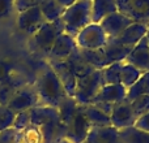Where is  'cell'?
<instances>
[{
    "instance_id": "cell-35",
    "label": "cell",
    "mask_w": 149,
    "mask_h": 143,
    "mask_svg": "<svg viewBox=\"0 0 149 143\" xmlns=\"http://www.w3.org/2000/svg\"><path fill=\"white\" fill-rule=\"evenodd\" d=\"M16 134L17 131L13 128L0 131V143H16Z\"/></svg>"
},
{
    "instance_id": "cell-26",
    "label": "cell",
    "mask_w": 149,
    "mask_h": 143,
    "mask_svg": "<svg viewBox=\"0 0 149 143\" xmlns=\"http://www.w3.org/2000/svg\"><path fill=\"white\" fill-rule=\"evenodd\" d=\"M119 138L122 143H149V133L131 126L119 130Z\"/></svg>"
},
{
    "instance_id": "cell-14",
    "label": "cell",
    "mask_w": 149,
    "mask_h": 143,
    "mask_svg": "<svg viewBox=\"0 0 149 143\" xmlns=\"http://www.w3.org/2000/svg\"><path fill=\"white\" fill-rule=\"evenodd\" d=\"M126 63L134 65L141 73L149 72V43L147 35L131 50L126 59Z\"/></svg>"
},
{
    "instance_id": "cell-13",
    "label": "cell",
    "mask_w": 149,
    "mask_h": 143,
    "mask_svg": "<svg viewBox=\"0 0 149 143\" xmlns=\"http://www.w3.org/2000/svg\"><path fill=\"white\" fill-rule=\"evenodd\" d=\"M47 63L52 68V70L55 72L59 81L62 82L67 95L68 96H73L77 85V77L74 76L73 70L67 64V61H47Z\"/></svg>"
},
{
    "instance_id": "cell-30",
    "label": "cell",
    "mask_w": 149,
    "mask_h": 143,
    "mask_svg": "<svg viewBox=\"0 0 149 143\" xmlns=\"http://www.w3.org/2000/svg\"><path fill=\"white\" fill-rule=\"evenodd\" d=\"M123 63H113V64L101 69L103 85H119L120 83V68Z\"/></svg>"
},
{
    "instance_id": "cell-21",
    "label": "cell",
    "mask_w": 149,
    "mask_h": 143,
    "mask_svg": "<svg viewBox=\"0 0 149 143\" xmlns=\"http://www.w3.org/2000/svg\"><path fill=\"white\" fill-rule=\"evenodd\" d=\"M118 12L115 0H92V22L100 23L111 13Z\"/></svg>"
},
{
    "instance_id": "cell-18",
    "label": "cell",
    "mask_w": 149,
    "mask_h": 143,
    "mask_svg": "<svg viewBox=\"0 0 149 143\" xmlns=\"http://www.w3.org/2000/svg\"><path fill=\"white\" fill-rule=\"evenodd\" d=\"M24 85H26V81L15 72H12L8 77L0 81V105H7L13 94Z\"/></svg>"
},
{
    "instance_id": "cell-9",
    "label": "cell",
    "mask_w": 149,
    "mask_h": 143,
    "mask_svg": "<svg viewBox=\"0 0 149 143\" xmlns=\"http://www.w3.org/2000/svg\"><path fill=\"white\" fill-rule=\"evenodd\" d=\"M110 120H111V126H114L118 130L135 126L137 116L135 115L134 109H132L131 102H128L126 99L114 104L113 112L110 115Z\"/></svg>"
},
{
    "instance_id": "cell-7",
    "label": "cell",
    "mask_w": 149,
    "mask_h": 143,
    "mask_svg": "<svg viewBox=\"0 0 149 143\" xmlns=\"http://www.w3.org/2000/svg\"><path fill=\"white\" fill-rule=\"evenodd\" d=\"M118 12L130 17L134 22L149 26V0H115Z\"/></svg>"
},
{
    "instance_id": "cell-28",
    "label": "cell",
    "mask_w": 149,
    "mask_h": 143,
    "mask_svg": "<svg viewBox=\"0 0 149 143\" xmlns=\"http://www.w3.org/2000/svg\"><path fill=\"white\" fill-rule=\"evenodd\" d=\"M143 95H149V72L143 73L140 78L132 85L130 89H127V100L132 102L134 99Z\"/></svg>"
},
{
    "instance_id": "cell-10",
    "label": "cell",
    "mask_w": 149,
    "mask_h": 143,
    "mask_svg": "<svg viewBox=\"0 0 149 143\" xmlns=\"http://www.w3.org/2000/svg\"><path fill=\"white\" fill-rule=\"evenodd\" d=\"M76 48L77 44L74 36L67 33L60 34L47 56V61H65Z\"/></svg>"
},
{
    "instance_id": "cell-38",
    "label": "cell",
    "mask_w": 149,
    "mask_h": 143,
    "mask_svg": "<svg viewBox=\"0 0 149 143\" xmlns=\"http://www.w3.org/2000/svg\"><path fill=\"white\" fill-rule=\"evenodd\" d=\"M12 68H13V65L10 64V61H8V60H0V81H3L5 77H8L13 72Z\"/></svg>"
},
{
    "instance_id": "cell-29",
    "label": "cell",
    "mask_w": 149,
    "mask_h": 143,
    "mask_svg": "<svg viewBox=\"0 0 149 143\" xmlns=\"http://www.w3.org/2000/svg\"><path fill=\"white\" fill-rule=\"evenodd\" d=\"M141 74L143 73L137 68L124 61L120 68V85H123L126 89H130L140 78Z\"/></svg>"
},
{
    "instance_id": "cell-42",
    "label": "cell",
    "mask_w": 149,
    "mask_h": 143,
    "mask_svg": "<svg viewBox=\"0 0 149 143\" xmlns=\"http://www.w3.org/2000/svg\"><path fill=\"white\" fill-rule=\"evenodd\" d=\"M147 39H148V43H149V29H148V33H147Z\"/></svg>"
},
{
    "instance_id": "cell-34",
    "label": "cell",
    "mask_w": 149,
    "mask_h": 143,
    "mask_svg": "<svg viewBox=\"0 0 149 143\" xmlns=\"http://www.w3.org/2000/svg\"><path fill=\"white\" fill-rule=\"evenodd\" d=\"M43 0H13V5H15V9L20 13L24 12V10L30 9V8L39 7V4Z\"/></svg>"
},
{
    "instance_id": "cell-19",
    "label": "cell",
    "mask_w": 149,
    "mask_h": 143,
    "mask_svg": "<svg viewBox=\"0 0 149 143\" xmlns=\"http://www.w3.org/2000/svg\"><path fill=\"white\" fill-rule=\"evenodd\" d=\"M102 50L107 65L113 64V63H124L128 54L131 52V50L126 48L123 44L119 43L116 38H107V42Z\"/></svg>"
},
{
    "instance_id": "cell-23",
    "label": "cell",
    "mask_w": 149,
    "mask_h": 143,
    "mask_svg": "<svg viewBox=\"0 0 149 143\" xmlns=\"http://www.w3.org/2000/svg\"><path fill=\"white\" fill-rule=\"evenodd\" d=\"M65 61H67V64L71 67V69L73 70L74 76H76L77 78H79V77H84V76H86V74H90L95 70V69H93V68L86 63V60L82 57L79 47L74 50L72 52V55H71Z\"/></svg>"
},
{
    "instance_id": "cell-36",
    "label": "cell",
    "mask_w": 149,
    "mask_h": 143,
    "mask_svg": "<svg viewBox=\"0 0 149 143\" xmlns=\"http://www.w3.org/2000/svg\"><path fill=\"white\" fill-rule=\"evenodd\" d=\"M13 8V0H0V18H5L12 13Z\"/></svg>"
},
{
    "instance_id": "cell-3",
    "label": "cell",
    "mask_w": 149,
    "mask_h": 143,
    "mask_svg": "<svg viewBox=\"0 0 149 143\" xmlns=\"http://www.w3.org/2000/svg\"><path fill=\"white\" fill-rule=\"evenodd\" d=\"M63 33H64V23L62 18L54 22H45L39 28V30L31 35L30 44L37 52L42 54L47 59L56 38Z\"/></svg>"
},
{
    "instance_id": "cell-33",
    "label": "cell",
    "mask_w": 149,
    "mask_h": 143,
    "mask_svg": "<svg viewBox=\"0 0 149 143\" xmlns=\"http://www.w3.org/2000/svg\"><path fill=\"white\" fill-rule=\"evenodd\" d=\"M30 125H31V121H30V109H29V111H25V112H21L16 115L15 122H13L12 128L16 131H22L26 128H29Z\"/></svg>"
},
{
    "instance_id": "cell-17",
    "label": "cell",
    "mask_w": 149,
    "mask_h": 143,
    "mask_svg": "<svg viewBox=\"0 0 149 143\" xmlns=\"http://www.w3.org/2000/svg\"><path fill=\"white\" fill-rule=\"evenodd\" d=\"M85 143H122L119 130L114 126H95L88 134Z\"/></svg>"
},
{
    "instance_id": "cell-24",
    "label": "cell",
    "mask_w": 149,
    "mask_h": 143,
    "mask_svg": "<svg viewBox=\"0 0 149 143\" xmlns=\"http://www.w3.org/2000/svg\"><path fill=\"white\" fill-rule=\"evenodd\" d=\"M81 107H82V112H84L85 117L89 121L92 128H95V126H111L110 116L101 112V111L98 109V108H95L93 104L81 105Z\"/></svg>"
},
{
    "instance_id": "cell-4",
    "label": "cell",
    "mask_w": 149,
    "mask_h": 143,
    "mask_svg": "<svg viewBox=\"0 0 149 143\" xmlns=\"http://www.w3.org/2000/svg\"><path fill=\"white\" fill-rule=\"evenodd\" d=\"M103 86L102 73L101 70H94L93 73L77 78L76 90H74V100L80 105L90 104L92 100L97 96L100 90Z\"/></svg>"
},
{
    "instance_id": "cell-41",
    "label": "cell",
    "mask_w": 149,
    "mask_h": 143,
    "mask_svg": "<svg viewBox=\"0 0 149 143\" xmlns=\"http://www.w3.org/2000/svg\"><path fill=\"white\" fill-rule=\"evenodd\" d=\"M59 143H71V142L68 141V139H65V138H64V139H62V141H60Z\"/></svg>"
},
{
    "instance_id": "cell-43",
    "label": "cell",
    "mask_w": 149,
    "mask_h": 143,
    "mask_svg": "<svg viewBox=\"0 0 149 143\" xmlns=\"http://www.w3.org/2000/svg\"><path fill=\"white\" fill-rule=\"evenodd\" d=\"M84 143H85V142H84Z\"/></svg>"
},
{
    "instance_id": "cell-25",
    "label": "cell",
    "mask_w": 149,
    "mask_h": 143,
    "mask_svg": "<svg viewBox=\"0 0 149 143\" xmlns=\"http://www.w3.org/2000/svg\"><path fill=\"white\" fill-rule=\"evenodd\" d=\"M39 9H41L46 22H54V21L62 18L65 8L62 7L56 0H43L39 4Z\"/></svg>"
},
{
    "instance_id": "cell-22",
    "label": "cell",
    "mask_w": 149,
    "mask_h": 143,
    "mask_svg": "<svg viewBox=\"0 0 149 143\" xmlns=\"http://www.w3.org/2000/svg\"><path fill=\"white\" fill-rule=\"evenodd\" d=\"M77 108H79V104L74 100L73 96H65L64 99L60 102V104L58 105V111H59V120L60 124L65 128L67 130V126L71 124L73 116L76 115Z\"/></svg>"
},
{
    "instance_id": "cell-12",
    "label": "cell",
    "mask_w": 149,
    "mask_h": 143,
    "mask_svg": "<svg viewBox=\"0 0 149 143\" xmlns=\"http://www.w3.org/2000/svg\"><path fill=\"white\" fill-rule=\"evenodd\" d=\"M132 23H134V21L130 17L124 16L123 13H120V12H115V13H111L107 17L103 18L100 22V25L109 38H118Z\"/></svg>"
},
{
    "instance_id": "cell-32",
    "label": "cell",
    "mask_w": 149,
    "mask_h": 143,
    "mask_svg": "<svg viewBox=\"0 0 149 143\" xmlns=\"http://www.w3.org/2000/svg\"><path fill=\"white\" fill-rule=\"evenodd\" d=\"M131 107L134 109L135 115L137 116V118L140 116L145 115L147 112H149V95H143V96L134 99L131 102Z\"/></svg>"
},
{
    "instance_id": "cell-2",
    "label": "cell",
    "mask_w": 149,
    "mask_h": 143,
    "mask_svg": "<svg viewBox=\"0 0 149 143\" xmlns=\"http://www.w3.org/2000/svg\"><path fill=\"white\" fill-rule=\"evenodd\" d=\"M64 33L76 36L80 31L92 23V0H79L65 8L62 16Z\"/></svg>"
},
{
    "instance_id": "cell-31",
    "label": "cell",
    "mask_w": 149,
    "mask_h": 143,
    "mask_svg": "<svg viewBox=\"0 0 149 143\" xmlns=\"http://www.w3.org/2000/svg\"><path fill=\"white\" fill-rule=\"evenodd\" d=\"M16 118V113L10 111L7 105H0V131L12 128Z\"/></svg>"
},
{
    "instance_id": "cell-1",
    "label": "cell",
    "mask_w": 149,
    "mask_h": 143,
    "mask_svg": "<svg viewBox=\"0 0 149 143\" xmlns=\"http://www.w3.org/2000/svg\"><path fill=\"white\" fill-rule=\"evenodd\" d=\"M36 92L38 95L39 105H47V107L58 108L63 99L67 96L62 82L56 77L55 72L47 63L36 78L33 83Z\"/></svg>"
},
{
    "instance_id": "cell-8",
    "label": "cell",
    "mask_w": 149,
    "mask_h": 143,
    "mask_svg": "<svg viewBox=\"0 0 149 143\" xmlns=\"http://www.w3.org/2000/svg\"><path fill=\"white\" fill-rule=\"evenodd\" d=\"M90 129H92V126L82 112V107L79 104L76 115L73 116L71 124L67 126L65 139H68L71 143H84L86 141Z\"/></svg>"
},
{
    "instance_id": "cell-39",
    "label": "cell",
    "mask_w": 149,
    "mask_h": 143,
    "mask_svg": "<svg viewBox=\"0 0 149 143\" xmlns=\"http://www.w3.org/2000/svg\"><path fill=\"white\" fill-rule=\"evenodd\" d=\"M93 105H94L95 108H98L101 112H103L105 115H107V116L111 115L113 108H114V104L107 103V102H97V103H93Z\"/></svg>"
},
{
    "instance_id": "cell-16",
    "label": "cell",
    "mask_w": 149,
    "mask_h": 143,
    "mask_svg": "<svg viewBox=\"0 0 149 143\" xmlns=\"http://www.w3.org/2000/svg\"><path fill=\"white\" fill-rule=\"evenodd\" d=\"M127 99V89L123 85H103L102 89L97 94V96L92 100L90 104L97 102H107L111 104L122 102Z\"/></svg>"
},
{
    "instance_id": "cell-37",
    "label": "cell",
    "mask_w": 149,
    "mask_h": 143,
    "mask_svg": "<svg viewBox=\"0 0 149 143\" xmlns=\"http://www.w3.org/2000/svg\"><path fill=\"white\" fill-rule=\"evenodd\" d=\"M135 128L149 133V112H147L145 115L140 116V117L137 118L136 122H135Z\"/></svg>"
},
{
    "instance_id": "cell-15",
    "label": "cell",
    "mask_w": 149,
    "mask_h": 143,
    "mask_svg": "<svg viewBox=\"0 0 149 143\" xmlns=\"http://www.w3.org/2000/svg\"><path fill=\"white\" fill-rule=\"evenodd\" d=\"M149 26L145 23L140 22H134L132 25H130L120 35L118 36V42L120 44H123L126 48L132 50L148 33Z\"/></svg>"
},
{
    "instance_id": "cell-40",
    "label": "cell",
    "mask_w": 149,
    "mask_h": 143,
    "mask_svg": "<svg viewBox=\"0 0 149 143\" xmlns=\"http://www.w3.org/2000/svg\"><path fill=\"white\" fill-rule=\"evenodd\" d=\"M58 3H59L62 7H64V8H68V7H71L72 4H74L76 1H79V0H56Z\"/></svg>"
},
{
    "instance_id": "cell-27",
    "label": "cell",
    "mask_w": 149,
    "mask_h": 143,
    "mask_svg": "<svg viewBox=\"0 0 149 143\" xmlns=\"http://www.w3.org/2000/svg\"><path fill=\"white\" fill-rule=\"evenodd\" d=\"M81 52L82 57L86 60V63L95 70H101L105 67H107L106 63V57L103 54V50H84V48H79Z\"/></svg>"
},
{
    "instance_id": "cell-6",
    "label": "cell",
    "mask_w": 149,
    "mask_h": 143,
    "mask_svg": "<svg viewBox=\"0 0 149 143\" xmlns=\"http://www.w3.org/2000/svg\"><path fill=\"white\" fill-rule=\"evenodd\" d=\"M37 105H39V99L36 92V89L33 85L26 83L13 94V96L8 102L7 107L17 115V113L31 109Z\"/></svg>"
},
{
    "instance_id": "cell-5",
    "label": "cell",
    "mask_w": 149,
    "mask_h": 143,
    "mask_svg": "<svg viewBox=\"0 0 149 143\" xmlns=\"http://www.w3.org/2000/svg\"><path fill=\"white\" fill-rule=\"evenodd\" d=\"M76 44L79 48L84 50H100L103 48L109 36L101 28L100 23H90L84 28L76 36Z\"/></svg>"
},
{
    "instance_id": "cell-20",
    "label": "cell",
    "mask_w": 149,
    "mask_h": 143,
    "mask_svg": "<svg viewBox=\"0 0 149 143\" xmlns=\"http://www.w3.org/2000/svg\"><path fill=\"white\" fill-rule=\"evenodd\" d=\"M30 121L31 125L42 126L45 124L54 122L59 120V111L58 108L47 107V105H37L30 109Z\"/></svg>"
},
{
    "instance_id": "cell-11",
    "label": "cell",
    "mask_w": 149,
    "mask_h": 143,
    "mask_svg": "<svg viewBox=\"0 0 149 143\" xmlns=\"http://www.w3.org/2000/svg\"><path fill=\"white\" fill-rule=\"evenodd\" d=\"M46 22L39 7L30 8L28 10L20 12L17 16V28L28 35H33L39 30L43 23Z\"/></svg>"
}]
</instances>
